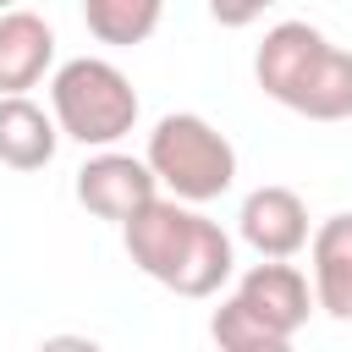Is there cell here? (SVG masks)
I'll return each mask as SVG.
<instances>
[{
	"label": "cell",
	"instance_id": "obj_1",
	"mask_svg": "<svg viewBox=\"0 0 352 352\" xmlns=\"http://www.w3.org/2000/svg\"><path fill=\"white\" fill-rule=\"evenodd\" d=\"M126 258L176 297H214L231 280V236L182 198H154L121 226Z\"/></svg>",
	"mask_w": 352,
	"mask_h": 352
},
{
	"label": "cell",
	"instance_id": "obj_2",
	"mask_svg": "<svg viewBox=\"0 0 352 352\" xmlns=\"http://www.w3.org/2000/svg\"><path fill=\"white\" fill-rule=\"evenodd\" d=\"M253 77L308 121H352V50H336L314 22H275L253 55Z\"/></svg>",
	"mask_w": 352,
	"mask_h": 352
},
{
	"label": "cell",
	"instance_id": "obj_3",
	"mask_svg": "<svg viewBox=\"0 0 352 352\" xmlns=\"http://www.w3.org/2000/svg\"><path fill=\"white\" fill-rule=\"evenodd\" d=\"M50 116H55L60 138H72L82 148H110V143H121L132 132L138 94H132V82H126V72L116 60L77 55L50 82Z\"/></svg>",
	"mask_w": 352,
	"mask_h": 352
},
{
	"label": "cell",
	"instance_id": "obj_4",
	"mask_svg": "<svg viewBox=\"0 0 352 352\" xmlns=\"http://www.w3.org/2000/svg\"><path fill=\"white\" fill-rule=\"evenodd\" d=\"M143 165L182 204H209V198H220L236 182V148H231V138L214 132L192 110H170V116L154 121Z\"/></svg>",
	"mask_w": 352,
	"mask_h": 352
},
{
	"label": "cell",
	"instance_id": "obj_5",
	"mask_svg": "<svg viewBox=\"0 0 352 352\" xmlns=\"http://www.w3.org/2000/svg\"><path fill=\"white\" fill-rule=\"evenodd\" d=\"M231 302H236L253 324H264L270 336H297V330L308 324V314L319 308L314 292H308V275H302L297 264H286V258L253 264V270L236 280Z\"/></svg>",
	"mask_w": 352,
	"mask_h": 352
},
{
	"label": "cell",
	"instance_id": "obj_6",
	"mask_svg": "<svg viewBox=\"0 0 352 352\" xmlns=\"http://www.w3.org/2000/svg\"><path fill=\"white\" fill-rule=\"evenodd\" d=\"M160 198V182H154V170L143 165V160H132V154H116V148H99L82 170H77V204L88 209V214H99V220H116V226H126L143 204H154Z\"/></svg>",
	"mask_w": 352,
	"mask_h": 352
},
{
	"label": "cell",
	"instance_id": "obj_7",
	"mask_svg": "<svg viewBox=\"0 0 352 352\" xmlns=\"http://www.w3.org/2000/svg\"><path fill=\"white\" fill-rule=\"evenodd\" d=\"M236 231L258 258H292L308 242V204L292 187H253L242 198Z\"/></svg>",
	"mask_w": 352,
	"mask_h": 352
},
{
	"label": "cell",
	"instance_id": "obj_8",
	"mask_svg": "<svg viewBox=\"0 0 352 352\" xmlns=\"http://www.w3.org/2000/svg\"><path fill=\"white\" fill-rule=\"evenodd\" d=\"M308 258H314V302L352 324V214H330L314 236H308Z\"/></svg>",
	"mask_w": 352,
	"mask_h": 352
},
{
	"label": "cell",
	"instance_id": "obj_9",
	"mask_svg": "<svg viewBox=\"0 0 352 352\" xmlns=\"http://www.w3.org/2000/svg\"><path fill=\"white\" fill-rule=\"evenodd\" d=\"M55 60V33L33 11H0V94H28Z\"/></svg>",
	"mask_w": 352,
	"mask_h": 352
},
{
	"label": "cell",
	"instance_id": "obj_10",
	"mask_svg": "<svg viewBox=\"0 0 352 352\" xmlns=\"http://www.w3.org/2000/svg\"><path fill=\"white\" fill-rule=\"evenodd\" d=\"M60 126L44 116L28 94H0V165L11 170H44L55 160Z\"/></svg>",
	"mask_w": 352,
	"mask_h": 352
},
{
	"label": "cell",
	"instance_id": "obj_11",
	"mask_svg": "<svg viewBox=\"0 0 352 352\" xmlns=\"http://www.w3.org/2000/svg\"><path fill=\"white\" fill-rule=\"evenodd\" d=\"M165 16V0H82V22L99 44H143Z\"/></svg>",
	"mask_w": 352,
	"mask_h": 352
},
{
	"label": "cell",
	"instance_id": "obj_12",
	"mask_svg": "<svg viewBox=\"0 0 352 352\" xmlns=\"http://www.w3.org/2000/svg\"><path fill=\"white\" fill-rule=\"evenodd\" d=\"M209 336H214V346H220V352H292V336H270V330H264V324H253L231 297L214 308Z\"/></svg>",
	"mask_w": 352,
	"mask_h": 352
},
{
	"label": "cell",
	"instance_id": "obj_13",
	"mask_svg": "<svg viewBox=\"0 0 352 352\" xmlns=\"http://www.w3.org/2000/svg\"><path fill=\"white\" fill-rule=\"evenodd\" d=\"M270 6H280V0H209V16H214L220 28H248V22H258Z\"/></svg>",
	"mask_w": 352,
	"mask_h": 352
},
{
	"label": "cell",
	"instance_id": "obj_14",
	"mask_svg": "<svg viewBox=\"0 0 352 352\" xmlns=\"http://www.w3.org/2000/svg\"><path fill=\"white\" fill-rule=\"evenodd\" d=\"M38 352H104V346H99L94 336H72V330H66V336H50V341H38Z\"/></svg>",
	"mask_w": 352,
	"mask_h": 352
},
{
	"label": "cell",
	"instance_id": "obj_15",
	"mask_svg": "<svg viewBox=\"0 0 352 352\" xmlns=\"http://www.w3.org/2000/svg\"><path fill=\"white\" fill-rule=\"evenodd\" d=\"M0 11H16V0H0Z\"/></svg>",
	"mask_w": 352,
	"mask_h": 352
}]
</instances>
